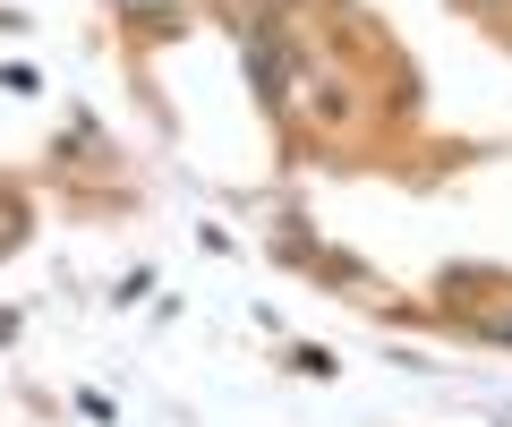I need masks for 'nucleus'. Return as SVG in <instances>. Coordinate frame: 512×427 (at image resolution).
<instances>
[{
  "mask_svg": "<svg viewBox=\"0 0 512 427\" xmlns=\"http://www.w3.org/2000/svg\"><path fill=\"white\" fill-rule=\"evenodd\" d=\"M504 334H512V325H504Z\"/></svg>",
  "mask_w": 512,
  "mask_h": 427,
  "instance_id": "f257e3e1",
  "label": "nucleus"
}]
</instances>
